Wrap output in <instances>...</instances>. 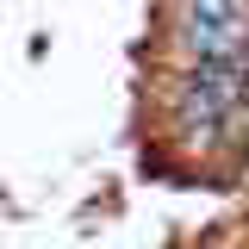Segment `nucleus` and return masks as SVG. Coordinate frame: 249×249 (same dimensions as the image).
I'll return each instance as SVG.
<instances>
[{
    "label": "nucleus",
    "mask_w": 249,
    "mask_h": 249,
    "mask_svg": "<svg viewBox=\"0 0 249 249\" xmlns=\"http://www.w3.org/2000/svg\"><path fill=\"white\" fill-rule=\"evenodd\" d=\"M212 249H249V237H224V243H212Z\"/></svg>",
    "instance_id": "obj_2"
},
{
    "label": "nucleus",
    "mask_w": 249,
    "mask_h": 249,
    "mask_svg": "<svg viewBox=\"0 0 249 249\" xmlns=\"http://www.w3.org/2000/svg\"><path fill=\"white\" fill-rule=\"evenodd\" d=\"M168 37L181 62H243L249 56V0H175Z\"/></svg>",
    "instance_id": "obj_1"
}]
</instances>
